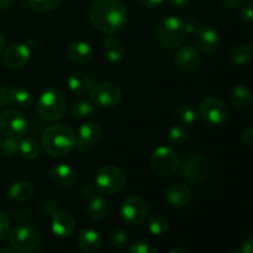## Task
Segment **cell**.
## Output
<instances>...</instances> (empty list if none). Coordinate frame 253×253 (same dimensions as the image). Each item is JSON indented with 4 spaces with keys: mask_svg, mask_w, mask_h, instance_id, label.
<instances>
[{
    "mask_svg": "<svg viewBox=\"0 0 253 253\" xmlns=\"http://www.w3.org/2000/svg\"><path fill=\"white\" fill-rule=\"evenodd\" d=\"M242 141L246 146L253 147V126L251 127H247L246 130L242 132Z\"/></svg>",
    "mask_w": 253,
    "mask_h": 253,
    "instance_id": "cell-43",
    "label": "cell"
},
{
    "mask_svg": "<svg viewBox=\"0 0 253 253\" xmlns=\"http://www.w3.org/2000/svg\"><path fill=\"white\" fill-rule=\"evenodd\" d=\"M230 101L237 110H247L252 106V91L245 84H236L230 90Z\"/></svg>",
    "mask_w": 253,
    "mask_h": 253,
    "instance_id": "cell-21",
    "label": "cell"
},
{
    "mask_svg": "<svg viewBox=\"0 0 253 253\" xmlns=\"http://www.w3.org/2000/svg\"><path fill=\"white\" fill-rule=\"evenodd\" d=\"M57 211H58V210H57V205L54 204V203H46V204H44V212H46L47 215H52V216H53Z\"/></svg>",
    "mask_w": 253,
    "mask_h": 253,
    "instance_id": "cell-48",
    "label": "cell"
},
{
    "mask_svg": "<svg viewBox=\"0 0 253 253\" xmlns=\"http://www.w3.org/2000/svg\"><path fill=\"white\" fill-rule=\"evenodd\" d=\"M5 44H6V39H5L4 35L0 32V52L5 48Z\"/></svg>",
    "mask_w": 253,
    "mask_h": 253,
    "instance_id": "cell-49",
    "label": "cell"
},
{
    "mask_svg": "<svg viewBox=\"0 0 253 253\" xmlns=\"http://www.w3.org/2000/svg\"><path fill=\"white\" fill-rule=\"evenodd\" d=\"M143 6L150 7V9H153V7H158L160 5H162L165 2V0H138Z\"/></svg>",
    "mask_w": 253,
    "mask_h": 253,
    "instance_id": "cell-46",
    "label": "cell"
},
{
    "mask_svg": "<svg viewBox=\"0 0 253 253\" xmlns=\"http://www.w3.org/2000/svg\"><path fill=\"white\" fill-rule=\"evenodd\" d=\"M67 85L69 90L76 95H84L91 89V82L82 72H74L67 78Z\"/></svg>",
    "mask_w": 253,
    "mask_h": 253,
    "instance_id": "cell-24",
    "label": "cell"
},
{
    "mask_svg": "<svg viewBox=\"0 0 253 253\" xmlns=\"http://www.w3.org/2000/svg\"><path fill=\"white\" fill-rule=\"evenodd\" d=\"M76 230V219L68 211H57L52 220V232L59 239H68Z\"/></svg>",
    "mask_w": 253,
    "mask_h": 253,
    "instance_id": "cell-18",
    "label": "cell"
},
{
    "mask_svg": "<svg viewBox=\"0 0 253 253\" xmlns=\"http://www.w3.org/2000/svg\"><path fill=\"white\" fill-rule=\"evenodd\" d=\"M10 104V89L6 85H0V109L6 108Z\"/></svg>",
    "mask_w": 253,
    "mask_h": 253,
    "instance_id": "cell-41",
    "label": "cell"
},
{
    "mask_svg": "<svg viewBox=\"0 0 253 253\" xmlns=\"http://www.w3.org/2000/svg\"><path fill=\"white\" fill-rule=\"evenodd\" d=\"M77 172L66 163L56 165L49 172V179L57 188H72L77 182Z\"/></svg>",
    "mask_w": 253,
    "mask_h": 253,
    "instance_id": "cell-16",
    "label": "cell"
},
{
    "mask_svg": "<svg viewBox=\"0 0 253 253\" xmlns=\"http://www.w3.org/2000/svg\"><path fill=\"white\" fill-rule=\"evenodd\" d=\"M167 140L170 145L180 146L187 142L188 140V131L185 126H182L178 124L177 126H173L169 128L167 135Z\"/></svg>",
    "mask_w": 253,
    "mask_h": 253,
    "instance_id": "cell-33",
    "label": "cell"
},
{
    "mask_svg": "<svg viewBox=\"0 0 253 253\" xmlns=\"http://www.w3.org/2000/svg\"><path fill=\"white\" fill-rule=\"evenodd\" d=\"M81 195L83 199H91L95 197V187L91 184H84L81 188Z\"/></svg>",
    "mask_w": 253,
    "mask_h": 253,
    "instance_id": "cell-42",
    "label": "cell"
},
{
    "mask_svg": "<svg viewBox=\"0 0 253 253\" xmlns=\"http://www.w3.org/2000/svg\"><path fill=\"white\" fill-rule=\"evenodd\" d=\"M165 199L172 207L184 208L192 200V192L189 188L183 184H173L166 190Z\"/></svg>",
    "mask_w": 253,
    "mask_h": 253,
    "instance_id": "cell-20",
    "label": "cell"
},
{
    "mask_svg": "<svg viewBox=\"0 0 253 253\" xmlns=\"http://www.w3.org/2000/svg\"><path fill=\"white\" fill-rule=\"evenodd\" d=\"M120 215L124 221L131 226L143 224L148 216V205L138 195H130L124 199L120 208Z\"/></svg>",
    "mask_w": 253,
    "mask_h": 253,
    "instance_id": "cell-9",
    "label": "cell"
},
{
    "mask_svg": "<svg viewBox=\"0 0 253 253\" xmlns=\"http://www.w3.org/2000/svg\"><path fill=\"white\" fill-rule=\"evenodd\" d=\"M180 174L190 183L203 182L209 175V162L200 155H190L183 162Z\"/></svg>",
    "mask_w": 253,
    "mask_h": 253,
    "instance_id": "cell-12",
    "label": "cell"
},
{
    "mask_svg": "<svg viewBox=\"0 0 253 253\" xmlns=\"http://www.w3.org/2000/svg\"><path fill=\"white\" fill-rule=\"evenodd\" d=\"M10 232V219L4 211H0V241L4 240Z\"/></svg>",
    "mask_w": 253,
    "mask_h": 253,
    "instance_id": "cell-40",
    "label": "cell"
},
{
    "mask_svg": "<svg viewBox=\"0 0 253 253\" xmlns=\"http://www.w3.org/2000/svg\"><path fill=\"white\" fill-rule=\"evenodd\" d=\"M183 30H184L185 35H194L198 31V29L200 27L199 21H198L195 17H185L184 20H182Z\"/></svg>",
    "mask_w": 253,
    "mask_h": 253,
    "instance_id": "cell-38",
    "label": "cell"
},
{
    "mask_svg": "<svg viewBox=\"0 0 253 253\" xmlns=\"http://www.w3.org/2000/svg\"><path fill=\"white\" fill-rule=\"evenodd\" d=\"M77 146V133L64 124L46 128L42 136V147L51 157H63Z\"/></svg>",
    "mask_w": 253,
    "mask_h": 253,
    "instance_id": "cell-2",
    "label": "cell"
},
{
    "mask_svg": "<svg viewBox=\"0 0 253 253\" xmlns=\"http://www.w3.org/2000/svg\"><path fill=\"white\" fill-rule=\"evenodd\" d=\"M230 253H241L240 251H232V252H230Z\"/></svg>",
    "mask_w": 253,
    "mask_h": 253,
    "instance_id": "cell-53",
    "label": "cell"
},
{
    "mask_svg": "<svg viewBox=\"0 0 253 253\" xmlns=\"http://www.w3.org/2000/svg\"><path fill=\"white\" fill-rule=\"evenodd\" d=\"M9 242L15 251L21 253L31 252L41 242V235L39 230L32 225L21 224L17 225L10 232Z\"/></svg>",
    "mask_w": 253,
    "mask_h": 253,
    "instance_id": "cell-7",
    "label": "cell"
},
{
    "mask_svg": "<svg viewBox=\"0 0 253 253\" xmlns=\"http://www.w3.org/2000/svg\"><path fill=\"white\" fill-rule=\"evenodd\" d=\"M175 64L180 71L185 73H193L198 71L202 64V57L199 51L192 46L178 47L175 52Z\"/></svg>",
    "mask_w": 253,
    "mask_h": 253,
    "instance_id": "cell-14",
    "label": "cell"
},
{
    "mask_svg": "<svg viewBox=\"0 0 253 253\" xmlns=\"http://www.w3.org/2000/svg\"><path fill=\"white\" fill-rule=\"evenodd\" d=\"M7 157H12L19 152V142L15 138L6 137L4 141H1V147H0Z\"/></svg>",
    "mask_w": 253,
    "mask_h": 253,
    "instance_id": "cell-37",
    "label": "cell"
},
{
    "mask_svg": "<svg viewBox=\"0 0 253 253\" xmlns=\"http://www.w3.org/2000/svg\"><path fill=\"white\" fill-rule=\"evenodd\" d=\"M221 1L229 9H235V7H239L240 5H242L245 0H221Z\"/></svg>",
    "mask_w": 253,
    "mask_h": 253,
    "instance_id": "cell-47",
    "label": "cell"
},
{
    "mask_svg": "<svg viewBox=\"0 0 253 253\" xmlns=\"http://www.w3.org/2000/svg\"><path fill=\"white\" fill-rule=\"evenodd\" d=\"M103 136V130L95 123H86L79 127L77 133V146L81 150H86L98 143Z\"/></svg>",
    "mask_w": 253,
    "mask_h": 253,
    "instance_id": "cell-17",
    "label": "cell"
},
{
    "mask_svg": "<svg viewBox=\"0 0 253 253\" xmlns=\"http://www.w3.org/2000/svg\"><path fill=\"white\" fill-rule=\"evenodd\" d=\"M78 246L84 253H98L101 249L100 235L93 229H84L78 235Z\"/></svg>",
    "mask_w": 253,
    "mask_h": 253,
    "instance_id": "cell-22",
    "label": "cell"
},
{
    "mask_svg": "<svg viewBox=\"0 0 253 253\" xmlns=\"http://www.w3.org/2000/svg\"><path fill=\"white\" fill-rule=\"evenodd\" d=\"M126 174L116 166H104L96 172L95 189L103 194L111 195L121 192L125 188Z\"/></svg>",
    "mask_w": 253,
    "mask_h": 253,
    "instance_id": "cell-6",
    "label": "cell"
},
{
    "mask_svg": "<svg viewBox=\"0 0 253 253\" xmlns=\"http://www.w3.org/2000/svg\"><path fill=\"white\" fill-rule=\"evenodd\" d=\"M179 156L170 146H160L153 151L150 160L152 172L161 178L170 177L179 167Z\"/></svg>",
    "mask_w": 253,
    "mask_h": 253,
    "instance_id": "cell-5",
    "label": "cell"
},
{
    "mask_svg": "<svg viewBox=\"0 0 253 253\" xmlns=\"http://www.w3.org/2000/svg\"><path fill=\"white\" fill-rule=\"evenodd\" d=\"M156 36L167 48H178L185 39L182 20L178 16H166L156 26Z\"/></svg>",
    "mask_w": 253,
    "mask_h": 253,
    "instance_id": "cell-4",
    "label": "cell"
},
{
    "mask_svg": "<svg viewBox=\"0 0 253 253\" xmlns=\"http://www.w3.org/2000/svg\"><path fill=\"white\" fill-rule=\"evenodd\" d=\"M0 253H14V252H12L10 249H7V247H4V249L0 250Z\"/></svg>",
    "mask_w": 253,
    "mask_h": 253,
    "instance_id": "cell-51",
    "label": "cell"
},
{
    "mask_svg": "<svg viewBox=\"0 0 253 253\" xmlns=\"http://www.w3.org/2000/svg\"><path fill=\"white\" fill-rule=\"evenodd\" d=\"M19 153L26 160H35L40 155L39 143L31 137H22L19 142Z\"/></svg>",
    "mask_w": 253,
    "mask_h": 253,
    "instance_id": "cell-29",
    "label": "cell"
},
{
    "mask_svg": "<svg viewBox=\"0 0 253 253\" xmlns=\"http://www.w3.org/2000/svg\"><path fill=\"white\" fill-rule=\"evenodd\" d=\"M61 4L62 0H29L30 7L39 12L51 11L57 9Z\"/></svg>",
    "mask_w": 253,
    "mask_h": 253,
    "instance_id": "cell-34",
    "label": "cell"
},
{
    "mask_svg": "<svg viewBox=\"0 0 253 253\" xmlns=\"http://www.w3.org/2000/svg\"><path fill=\"white\" fill-rule=\"evenodd\" d=\"M128 253H157L155 247L146 241H135L128 246Z\"/></svg>",
    "mask_w": 253,
    "mask_h": 253,
    "instance_id": "cell-36",
    "label": "cell"
},
{
    "mask_svg": "<svg viewBox=\"0 0 253 253\" xmlns=\"http://www.w3.org/2000/svg\"><path fill=\"white\" fill-rule=\"evenodd\" d=\"M123 98L120 86L111 82H103L90 89V99L94 106L108 109L115 106Z\"/></svg>",
    "mask_w": 253,
    "mask_h": 253,
    "instance_id": "cell-11",
    "label": "cell"
},
{
    "mask_svg": "<svg viewBox=\"0 0 253 253\" xmlns=\"http://www.w3.org/2000/svg\"><path fill=\"white\" fill-rule=\"evenodd\" d=\"M104 56L111 63L120 62L125 56V47L116 37H108L104 42Z\"/></svg>",
    "mask_w": 253,
    "mask_h": 253,
    "instance_id": "cell-25",
    "label": "cell"
},
{
    "mask_svg": "<svg viewBox=\"0 0 253 253\" xmlns=\"http://www.w3.org/2000/svg\"><path fill=\"white\" fill-rule=\"evenodd\" d=\"M29 121L26 116L17 110H5L0 114V133L10 138L19 140L26 135Z\"/></svg>",
    "mask_w": 253,
    "mask_h": 253,
    "instance_id": "cell-8",
    "label": "cell"
},
{
    "mask_svg": "<svg viewBox=\"0 0 253 253\" xmlns=\"http://www.w3.org/2000/svg\"><path fill=\"white\" fill-rule=\"evenodd\" d=\"M109 205L108 202L103 197H94L91 198L88 204V215L93 220L100 221L108 215Z\"/></svg>",
    "mask_w": 253,
    "mask_h": 253,
    "instance_id": "cell-27",
    "label": "cell"
},
{
    "mask_svg": "<svg viewBox=\"0 0 253 253\" xmlns=\"http://www.w3.org/2000/svg\"><path fill=\"white\" fill-rule=\"evenodd\" d=\"M31 253H43V252H41V251H31Z\"/></svg>",
    "mask_w": 253,
    "mask_h": 253,
    "instance_id": "cell-52",
    "label": "cell"
},
{
    "mask_svg": "<svg viewBox=\"0 0 253 253\" xmlns=\"http://www.w3.org/2000/svg\"><path fill=\"white\" fill-rule=\"evenodd\" d=\"M169 2H170V5L174 7V9L183 10V9H185V7L189 6L190 0H169Z\"/></svg>",
    "mask_w": 253,
    "mask_h": 253,
    "instance_id": "cell-45",
    "label": "cell"
},
{
    "mask_svg": "<svg viewBox=\"0 0 253 253\" xmlns=\"http://www.w3.org/2000/svg\"><path fill=\"white\" fill-rule=\"evenodd\" d=\"M72 114L76 119H89L95 116L96 110L93 103L86 100H78L72 106Z\"/></svg>",
    "mask_w": 253,
    "mask_h": 253,
    "instance_id": "cell-31",
    "label": "cell"
},
{
    "mask_svg": "<svg viewBox=\"0 0 253 253\" xmlns=\"http://www.w3.org/2000/svg\"><path fill=\"white\" fill-rule=\"evenodd\" d=\"M147 227L151 234L155 236H163L169 230V222L162 215H152L147 220Z\"/></svg>",
    "mask_w": 253,
    "mask_h": 253,
    "instance_id": "cell-30",
    "label": "cell"
},
{
    "mask_svg": "<svg viewBox=\"0 0 253 253\" xmlns=\"http://www.w3.org/2000/svg\"><path fill=\"white\" fill-rule=\"evenodd\" d=\"M35 194V189L31 183L20 180V182L12 183L7 189V198L17 204L26 203L27 200L31 199Z\"/></svg>",
    "mask_w": 253,
    "mask_h": 253,
    "instance_id": "cell-23",
    "label": "cell"
},
{
    "mask_svg": "<svg viewBox=\"0 0 253 253\" xmlns=\"http://www.w3.org/2000/svg\"><path fill=\"white\" fill-rule=\"evenodd\" d=\"M30 57H31V51L29 46L24 43H14L7 47L6 51L4 52L2 61L7 68L21 69L29 63Z\"/></svg>",
    "mask_w": 253,
    "mask_h": 253,
    "instance_id": "cell-15",
    "label": "cell"
},
{
    "mask_svg": "<svg viewBox=\"0 0 253 253\" xmlns=\"http://www.w3.org/2000/svg\"><path fill=\"white\" fill-rule=\"evenodd\" d=\"M199 115L210 125H221L229 120L230 111L224 100L217 96H209L200 103Z\"/></svg>",
    "mask_w": 253,
    "mask_h": 253,
    "instance_id": "cell-10",
    "label": "cell"
},
{
    "mask_svg": "<svg viewBox=\"0 0 253 253\" xmlns=\"http://www.w3.org/2000/svg\"><path fill=\"white\" fill-rule=\"evenodd\" d=\"M194 43L197 49L205 54H211L217 51L220 46V37L216 30L208 25H200L194 34Z\"/></svg>",
    "mask_w": 253,
    "mask_h": 253,
    "instance_id": "cell-13",
    "label": "cell"
},
{
    "mask_svg": "<svg viewBox=\"0 0 253 253\" xmlns=\"http://www.w3.org/2000/svg\"><path fill=\"white\" fill-rule=\"evenodd\" d=\"M66 53L72 62L78 64H85L93 58V48L84 41H72L67 46Z\"/></svg>",
    "mask_w": 253,
    "mask_h": 253,
    "instance_id": "cell-19",
    "label": "cell"
},
{
    "mask_svg": "<svg viewBox=\"0 0 253 253\" xmlns=\"http://www.w3.org/2000/svg\"><path fill=\"white\" fill-rule=\"evenodd\" d=\"M239 16L240 20L245 22V24H251V22H253V0L240 10Z\"/></svg>",
    "mask_w": 253,
    "mask_h": 253,
    "instance_id": "cell-39",
    "label": "cell"
},
{
    "mask_svg": "<svg viewBox=\"0 0 253 253\" xmlns=\"http://www.w3.org/2000/svg\"><path fill=\"white\" fill-rule=\"evenodd\" d=\"M110 244L119 251H123L127 247L128 236L123 229H115L110 234Z\"/></svg>",
    "mask_w": 253,
    "mask_h": 253,
    "instance_id": "cell-35",
    "label": "cell"
},
{
    "mask_svg": "<svg viewBox=\"0 0 253 253\" xmlns=\"http://www.w3.org/2000/svg\"><path fill=\"white\" fill-rule=\"evenodd\" d=\"M169 253H188V252L183 249H174V250H172Z\"/></svg>",
    "mask_w": 253,
    "mask_h": 253,
    "instance_id": "cell-50",
    "label": "cell"
},
{
    "mask_svg": "<svg viewBox=\"0 0 253 253\" xmlns=\"http://www.w3.org/2000/svg\"><path fill=\"white\" fill-rule=\"evenodd\" d=\"M174 118L179 125L188 126L192 125V124L197 120V113H195L194 109L189 105L179 106V108L175 110Z\"/></svg>",
    "mask_w": 253,
    "mask_h": 253,
    "instance_id": "cell-32",
    "label": "cell"
},
{
    "mask_svg": "<svg viewBox=\"0 0 253 253\" xmlns=\"http://www.w3.org/2000/svg\"><path fill=\"white\" fill-rule=\"evenodd\" d=\"M32 95L27 89L16 86L14 89H10V104H12L16 108H27L31 104Z\"/></svg>",
    "mask_w": 253,
    "mask_h": 253,
    "instance_id": "cell-28",
    "label": "cell"
},
{
    "mask_svg": "<svg viewBox=\"0 0 253 253\" xmlns=\"http://www.w3.org/2000/svg\"><path fill=\"white\" fill-rule=\"evenodd\" d=\"M89 19L100 31L118 34L127 22V7L123 0H95L89 7Z\"/></svg>",
    "mask_w": 253,
    "mask_h": 253,
    "instance_id": "cell-1",
    "label": "cell"
},
{
    "mask_svg": "<svg viewBox=\"0 0 253 253\" xmlns=\"http://www.w3.org/2000/svg\"><path fill=\"white\" fill-rule=\"evenodd\" d=\"M241 253H253V236L249 237L246 241L242 244L241 250H240Z\"/></svg>",
    "mask_w": 253,
    "mask_h": 253,
    "instance_id": "cell-44",
    "label": "cell"
},
{
    "mask_svg": "<svg viewBox=\"0 0 253 253\" xmlns=\"http://www.w3.org/2000/svg\"><path fill=\"white\" fill-rule=\"evenodd\" d=\"M36 111L46 121H57L63 118L67 111V99L63 91L56 88L44 90L37 99Z\"/></svg>",
    "mask_w": 253,
    "mask_h": 253,
    "instance_id": "cell-3",
    "label": "cell"
},
{
    "mask_svg": "<svg viewBox=\"0 0 253 253\" xmlns=\"http://www.w3.org/2000/svg\"><path fill=\"white\" fill-rule=\"evenodd\" d=\"M0 147H1V137H0Z\"/></svg>",
    "mask_w": 253,
    "mask_h": 253,
    "instance_id": "cell-54",
    "label": "cell"
},
{
    "mask_svg": "<svg viewBox=\"0 0 253 253\" xmlns=\"http://www.w3.org/2000/svg\"><path fill=\"white\" fill-rule=\"evenodd\" d=\"M253 57V49L250 44L239 43L232 47L230 52V58L231 62L236 66H245L249 63Z\"/></svg>",
    "mask_w": 253,
    "mask_h": 253,
    "instance_id": "cell-26",
    "label": "cell"
}]
</instances>
